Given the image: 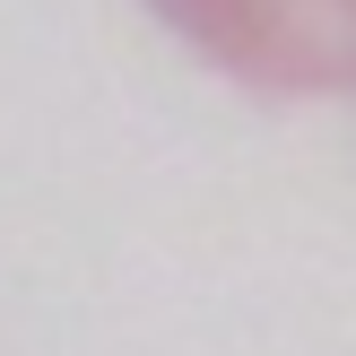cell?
<instances>
[{
	"instance_id": "obj_1",
	"label": "cell",
	"mask_w": 356,
	"mask_h": 356,
	"mask_svg": "<svg viewBox=\"0 0 356 356\" xmlns=\"http://www.w3.org/2000/svg\"><path fill=\"white\" fill-rule=\"evenodd\" d=\"M200 61L270 96L356 87V0H148Z\"/></svg>"
}]
</instances>
